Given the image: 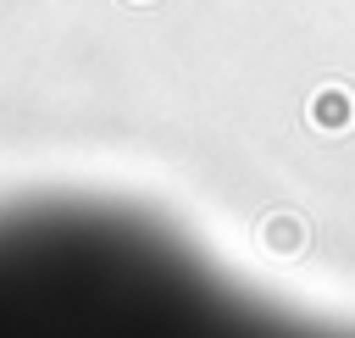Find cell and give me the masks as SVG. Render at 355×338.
Here are the masks:
<instances>
[{
	"label": "cell",
	"mask_w": 355,
	"mask_h": 338,
	"mask_svg": "<svg viewBox=\"0 0 355 338\" xmlns=\"http://www.w3.org/2000/svg\"><path fill=\"white\" fill-rule=\"evenodd\" d=\"M349 94L344 89H322L316 94V105H311V116H316V127H349Z\"/></svg>",
	"instance_id": "cell-1"
}]
</instances>
